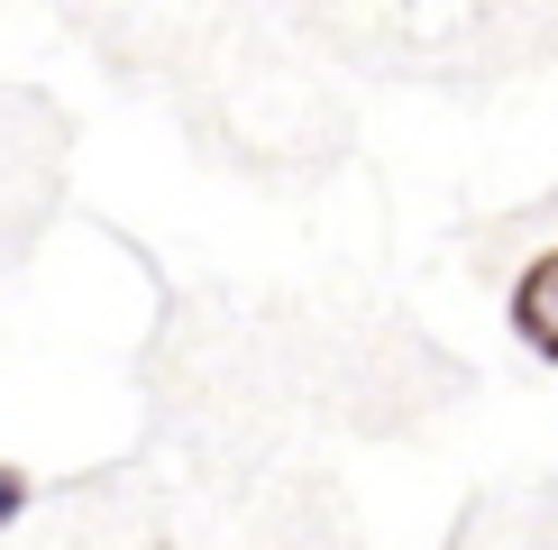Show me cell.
<instances>
[{
    "label": "cell",
    "instance_id": "2",
    "mask_svg": "<svg viewBox=\"0 0 558 550\" xmlns=\"http://www.w3.org/2000/svg\"><path fill=\"white\" fill-rule=\"evenodd\" d=\"M28 504H37V468L0 458V533H10V523H28Z\"/></svg>",
    "mask_w": 558,
    "mask_h": 550
},
{
    "label": "cell",
    "instance_id": "1",
    "mask_svg": "<svg viewBox=\"0 0 558 550\" xmlns=\"http://www.w3.org/2000/svg\"><path fill=\"white\" fill-rule=\"evenodd\" d=\"M504 331L522 339V358L558 367V239L531 248V258L513 266V294H504Z\"/></svg>",
    "mask_w": 558,
    "mask_h": 550
}]
</instances>
